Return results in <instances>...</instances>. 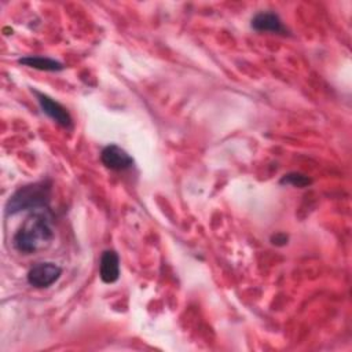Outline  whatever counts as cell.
Returning a JSON list of instances; mask_svg holds the SVG:
<instances>
[{
	"label": "cell",
	"instance_id": "1",
	"mask_svg": "<svg viewBox=\"0 0 352 352\" xmlns=\"http://www.w3.org/2000/svg\"><path fill=\"white\" fill-rule=\"evenodd\" d=\"M54 239L52 217L48 210L37 209L32 212L12 238L14 248L25 254L45 249Z\"/></svg>",
	"mask_w": 352,
	"mask_h": 352
},
{
	"label": "cell",
	"instance_id": "2",
	"mask_svg": "<svg viewBox=\"0 0 352 352\" xmlns=\"http://www.w3.org/2000/svg\"><path fill=\"white\" fill-rule=\"evenodd\" d=\"M51 199V183L47 180L19 187L6 205L7 214L22 210H37L48 206Z\"/></svg>",
	"mask_w": 352,
	"mask_h": 352
},
{
	"label": "cell",
	"instance_id": "3",
	"mask_svg": "<svg viewBox=\"0 0 352 352\" xmlns=\"http://www.w3.org/2000/svg\"><path fill=\"white\" fill-rule=\"evenodd\" d=\"M62 275V268L56 265L55 263L44 261L33 265L28 272V282L29 285L44 289L50 287L52 283H55Z\"/></svg>",
	"mask_w": 352,
	"mask_h": 352
},
{
	"label": "cell",
	"instance_id": "4",
	"mask_svg": "<svg viewBox=\"0 0 352 352\" xmlns=\"http://www.w3.org/2000/svg\"><path fill=\"white\" fill-rule=\"evenodd\" d=\"M103 165L113 170H124L133 165V158L120 146L109 144L100 153Z\"/></svg>",
	"mask_w": 352,
	"mask_h": 352
},
{
	"label": "cell",
	"instance_id": "5",
	"mask_svg": "<svg viewBox=\"0 0 352 352\" xmlns=\"http://www.w3.org/2000/svg\"><path fill=\"white\" fill-rule=\"evenodd\" d=\"M36 96H37V100L40 103V107L41 110L48 116L51 117L55 122H58L60 126L63 128H72V117L69 114V111L58 102H55L54 99H51L50 96L44 95V94H40L37 91H34Z\"/></svg>",
	"mask_w": 352,
	"mask_h": 352
},
{
	"label": "cell",
	"instance_id": "6",
	"mask_svg": "<svg viewBox=\"0 0 352 352\" xmlns=\"http://www.w3.org/2000/svg\"><path fill=\"white\" fill-rule=\"evenodd\" d=\"M99 275L104 283H114L120 278V258L114 250H104L102 253Z\"/></svg>",
	"mask_w": 352,
	"mask_h": 352
},
{
	"label": "cell",
	"instance_id": "7",
	"mask_svg": "<svg viewBox=\"0 0 352 352\" xmlns=\"http://www.w3.org/2000/svg\"><path fill=\"white\" fill-rule=\"evenodd\" d=\"M252 28L257 32L285 33L286 29L282 25L280 18L275 12H258L252 18Z\"/></svg>",
	"mask_w": 352,
	"mask_h": 352
},
{
	"label": "cell",
	"instance_id": "8",
	"mask_svg": "<svg viewBox=\"0 0 352 352\" xmlns=\"http://www.w3.org/2000/svg\"><path fill=\"white\" fill-rule=\"evenodd\" d=\"M18 62L28 67L45 70V72H59L65 67L63 63L51 58H44V56H25V58H21Z\"/></svg>",
	"mask_w": 352,
	"mask_h": 352
},
{
	"label": "cell",
	"instance_id": "9",
	"mask_svg": "<svg viewBox=\"0 0 352 352\" xmlns=\"http://www.w3.org/2000/svg\"><path fill=\"white\" fill-rule=\"evenodd\" d=\"M279 183H280V184H290V186H294V187H300V188H302V187L309 186V184L312 183V180H311L308 176L302 175V173L290 172V173H287V175L282 176V179H280V182H279Z\"/></svg>",
	"mask_w": 352,
	"mask_h": 352
},
{
	"label": "cell",
	"instance_id": "10",
	"mask_svg": "<svg viewBox=\"0 0 352 352\" xmlns=\"http://www.w3.org/2000/svg\"><path fill=\"white\" fill-rule=\"evenodd\" d=\"M271 242L274 245H278V246H282L285 243H287V236L285 234H275L271 236Z\"/></svg>",
	"mask_w": 352,
	"mask_h": 352
}]
</instances>
